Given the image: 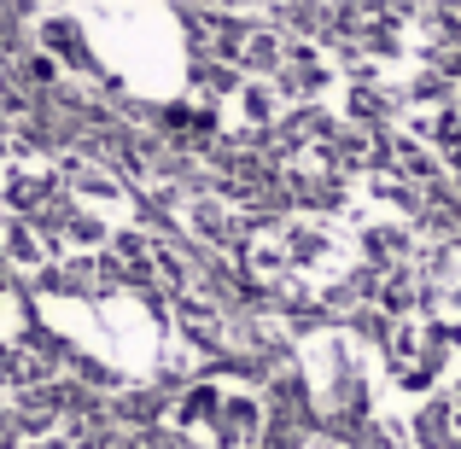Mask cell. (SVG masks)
<instances>
[{"label": "cell", "mask_w": 461, "mask_h": 449, "mask_svg": "<svg viewBox=\"0 0 461 449\" xmlns=\"http://www.w3.org/2000/svg\"><path fill=\"white\" fill-rule=\"evenodd\" d=\"M357 257H362V239L321 211H293L275 228H258L246 239L251 274L269 286H293V292H327V286L350 281Z\"/></svg>", "instance_id": "cell-1"}, {"label": "cell", "mask_w": 461, "mask_h": 449, "mask_svg": "<svg viewBox=\"0 0 461 449\" xmlns=\"http://www.w3.org/2000/svg\"><path fill=\"white\" fill-rule=\"evenodd\" d=\"M169 432L193 449H258L263 444V397L240 380H204L176 397Z\"/></svg>", "instance_id": "cell-2"}, {"label": "cell", "mask_w": 461, "mask_h": 449, "mask_svg": "<svg viewBox=\"0 0 461 449\" xmlns=\"http://www.w3.org/2000/svg\"><path fill=\"white\" fill-rule=\"evenodd\" d=\"M385 356H392L397 380L420 385V380H432V373H444V362H450V327H438V321H397Z\"/></svg>", "instance_id": "cell-3"}, {"label": "cell", "mask_w": 461, "mask_h": 449, "mask_svg": "<svg viewBox=\"0 0 461 449\" xmlns=\"http://www.w3.org/2000/svg\"><path fill=\"white\" fill-rule=\"evenodd\" d=\"M409 140H420L438 169H461V105L432 100L409 112Z\"/></svg>", "instance_id": "cell-4"}, {"label": "cell", "mask_w": 461, "mask_h": 449, "mask_svg": "<svg viewBox=\"0 0 461 449\" xmlns=\"http://www.w3.org/2000/svg\"><path fill=\"white\" fill-rule=\"evenodd\" d=\"M286 94L275 76H240L234 94H228V123L251 129V135H263V129H281L286 123Z\"/></svg>", "instance_id": "cell-5"}, {"label": "cell", "mask_w": 461, "mask_h": 449, "mask_svg": "<svg viewBox=\"0 0 461 449\" xmlns=\"http://www.w3.org/2000/svg\"><path fill=\"white\" fill-rule=\"evenodd\" d=\"M275 82H281L286 100H321V94H333V53L315 41H286Z\"/></svg>", "instance_id": "cell-6"}, {"label": "cell", "mask_w": 461, "mask_h": 449, "mask_svg": "<svg viewBox=\"0 0 461 449\" xmlns=\"http://www.w3.org/2000/svg\"><path fill=\"white\" fill-rule=\"evenodd\" d=\"M0 257L23 274H53L65 263V251L41 234L35 222H18V216H0Z\"/></svg>", "instance_id": "cell-7"}, {"label": "cell", "mask_w": 461, "mask_h": 449, "mask_svg": "<svg viewBox=\"0 0 461 449\" xmlns=\"http://www.w3.org/2000/svg\"><path fill=\"white\" fill-rule=\"evenodd\" d=\"M181 222L199 239H216V246H234L240 239V199H228L222 187H204L181 204Z\"/></svg>", "instance_id": "cell-8"}, {"label": "cell", "mask_w": 461, "mask_h": 449, "mask_svg": "<svg viewBox=\"0 0 461 449\" xmlns=\"http://www.w3.org/2000/svg\"><path fill=\"white\" fill-rule=\"evenodd\" d=\"M176 321H181V333H187V345H199V350H228L234 345V338H228V321L216 315V303L199 298V292L176 298Z\"/></svg>", "instance_id": "cell-9"}, {"label": "cell", "mask_w": 461, "mask_h": 449, "mask_svg": "<svg viewBox=\"0 0 461 449\" xmlns=\"http://www.w3.org/2000/svg\"><path fill=\"white\" fill-rule=\"evenodd\" d=\"M6 449H88V444H82L70 427H41V432H18Z\"/></svg>", "instance_id": "cell-10"}, {"label": "cell", "mask_w": 461, "mask_h": 449, "mask_svg": "<svg viewBox=\"0 0 461 449\" xmlns=\"http://www.w3.org/2000/svg\"><path fill=\"white\" fill-rule=\"evenodd\" d=\"M409 303H415V286L403 281V274H392V281L380 286V310H392V315H403Z\"/></svg>", "instance_id": "cell-11"}, {"label": "cell", "mask_w": 461, "mask_h": 449, "mask_svg": "<svg viewBox=\"0 0 461 449\" xmlns=\"http://www.w3.org/2000/svg\"><path fill=\"white\" fill-rule=\"evenodd\" d=\"M450 420L461 427V373H456V385H450Z\"/></svg>", "instance_id": "cell-12"}, {"label": "cell", "mask_w": 461, "mask_h": 449, "mask_svg": "<svg viewBox=\"0 0 461 449\" xmlns=\"http://www.w3.org/2000/svg\"><path fill=\"white\" fill-rule=\"evenodd\" d=\"M310 449H333V444H310Z\"/></svg>", "instance_id": "cell-13"}]
</instances>
